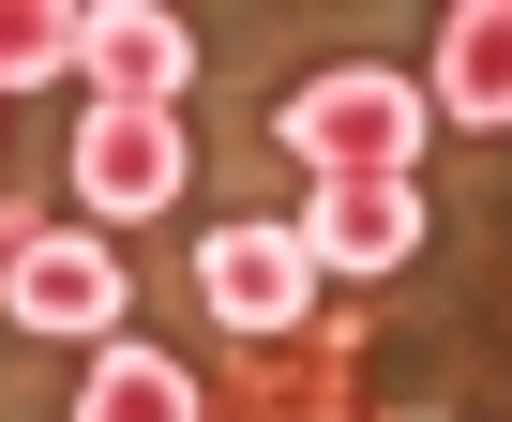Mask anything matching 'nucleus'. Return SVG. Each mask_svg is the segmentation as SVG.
I'll use <instances>...</instances> for the list:
<instances>
[{"label": "nucleus", "instance_id": "nucleus-8", "mask_svg": "<svg viewBox=\"0 0 512 422\" xmlns=\"http://www.w3.org/2000/svg\"><path fill=\"white\" fill-rule=\"evenodd\" d=\"M76 422H196V377H181L166 347H106L91 392H76Z\"/></svg>", "mask_w": 512, "mask_h": 422}, {"label": "nucleus", "instance_id": "nucleus-7", "mask_svg": "<svg viewBox=\"0 0 512 422\" xmlns=\"http://www.w3.org/2000/svg\"><path fill=\"white\" fill-rule=\"evenodd\" d=\"M422 106L437 121H482V136L512 121V0H467V16L437 31V91Z\"/></svg>", "mask_w": 512, "mask_h": 422}, {"label": "nucleus", "instance_id": "nucleus-9", "mask_svg": "<svg viewBox=\"0 0 512 422\" xmlns=\"http://www.w3.org/2000/svg\"><path fill=\"white\" fill-rule=\"evenodd\" d=\"M61 61H76V16H61V0H0V91H31Z\"/></svg>", "mask_w": 512, "mask_h": 422}, {"label": "nucleus", "instance_id": "nucleus-1", "mask_svg": "<svg viewBox=\"0 0 512 422\" xmlns=\"http://www.w3.org/2000/svg\"><path fill=\"white\" fill-rule=\"evenodd\" d=\"M422 91L392 76V61H332V76H302L287 91V151L317 166V181H407L422 166Z\"/></svg>", "mask_w": 512, "mask_h": 422}, {"label": "nucleus", "instance_id": "nucleus-6", "mask_svg": "<svg viewBox=\"0 0 512 422\" xmlns=\"http://www.w3.org/2000/svg\"><path fill=\"white\" fill-rule=\"evenodd\" d=\"M16 332H76V347H106L121 332V257L106 242H16Z\"/></svg>", "mask_w": 512, "mask_h": 422}, {"label": "nucleus", "instance_id": "nucleus-5", "mask_svg": "<svg viewBox=\"0 0 512 422\" xmlns=\"http://www.w3.org/2000/svg\"><path fill=\"white\" fill-rule=\"evenodd\" d=\"M76 76H91L106 106H166V91L196 76V31L151 16V0H91V16H76Z\"/></svg>", "mask_w": 512, "mask_h": 422}, {"label": "nucleus", "instance_id": "nucleus-3", "mask_svg": "<svg viewBox=\"0 0 512 422\" xmlns=\"http://www.w3.org/2000/svg\"><path fill=\"white\" fill-rule=\"evenodd\" d=\"M76 196L106 211V227H121V211H166L181 196V121L166 106H91L76 121Z\"/></svg>", "mask_w": 512, "mask_h": 422}, {"label": "nucleus", "instance_id": "nucleus-4", "mask_svg": "<svg viewBox=\"0 0 512 422\" xmlns=\"http://www.w3.org/2000/svg\"><path fill=\"white\" fill-rule=\"evenodd\" d=\"M302 257L317 272H407L422 257V181H317L302 196Z\"/></svg>", "mask_w": 512, "mask_h": 422}, {"label": "nucleus", "instance_id": "nucleus-2", "mask_svg": "<svg viewBox=\"0 0 512 422\" xmlns=\"http://www.w3.org/2000/svg\"><path fill=\"white\" fill-rule=\"evenodd\" d=\"M302 287H317L302 227H211V242H196V302H211L226 332H287Z\"/></svg>", "mask_w": 512, "mask_h": 422}]
</instances>
